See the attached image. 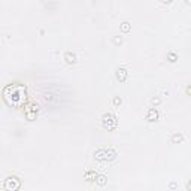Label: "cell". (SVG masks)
Returning <instances> with one entry per match:
<instances>
[{
  "label": "cell",
  "instance_id": "cell-1",
  "mask_svg": "<svg viewBox=\"0 0 191 191\" xmlns=\"http://www.w3.org/2000/svg\"><path fill=\"white\" fill-rule=\"evenodd\" d=\"M3 97L9 105L12 106H18L24 99H26V87L18 85V84H12V85H7L5 91H3Z\"/></svg>",
  "mask_w": 191,
  "mask_h": 191
},
{
  "label": "cell",
  "instance_id": "cell-2",
  "mask_svg": "<svg viewBox=\"0 0 191 191\" xmlns=\"http://www.w3.org/2000/svg\"><path fill=\"white\" fill-rule=\"evenodd\" d=\"M102 124H103V127H105V129H108V130L115 129V127H116L115 116L112 115V114H105V115H103V118H102Z\"/></svg>",
  "mask_w": 191,
  "mask_h": 191
},
{
  "label": "cell",
  "instance_id": "cell-3",
  "mask_svg": "<svg viewBox=\"0 0 191 191\" xmlns=\"http://www.w3.org/2000/svg\"><path fill=\"white\" fill-rule=\"evenodd\" d=\"M20 179H18V178L17 176H9L6 179V182H5V188H6V190H18V188H20Z\"/></svg>",
  "mask_w": 191,
  "mask_h": 191
},
{
  "label": "cell",
  "instance_id": "cell-4",
  "mask_svg": "<svg viewBox=\"0 0 191 191\" xmlns=\"http://www.w3.org/2000/svg\"><path fill=\"white\" fill-rule=\"evenodd\" d=\"M24 114H26V116H27L28 120H33L34 116H36V114H37V106H34V105L27 106V108L24 109Z\"/></svg>",
  "mask_w": 191,
  "mask_h": 191
},
{
  "label": "cell",
  "instance_id": "cell-5",
  "mask_svg": "<svg viewBox=\"0 0 191 191\" xmlns=\"http://www.w3.org/2000/svg\"><path fill=\"white\" fill-rule=\"evenodd\" d=\"M158 118V112L154 108H151V109H148V112H146V120L148 121H157Z\"/></svg>",
  "mask_w": 191,
  "mask_h": 191
},
{
  "label": "cell",
  "instance_id": "cell-6",
  "mask_svg": "<svg viewBox=\"0 0 191 191\" xmlns=\"http://www.w3.org/2000/svg\"><path fill=\"white\" fill-rule=\"evenodd\" d=\"M125 76H127V70H125V69H118V70H116V78H118V79L124 81Z\"/></svg>",
  "mask_w": 191,
  "mask_h": 191
},
{
  "label": "cell",
  "instance_id": "cell-7",
  "mask_svg": "<svg viewBox=\"0 0 191 191\" xmlns=\"http://www.w3.org/2000/svg\"><path fill=\"white\" fill-rule=\"evenodd\" d=\"M64 58H66V61L67 63H75L76 61V55L72 54V52H66V54H64Z\"/></svg>",
  "mask_w": 191,
  "mask_h": 191
},
{
  "label": "cell",
  "instance_id": "cell-8",
  "mask_svg": "<svg viewBox=\"0 0 191 191\" xmlns=\"http://www.w3.org/2000/svg\"><path fill=\"white\" fill-rule=\"evenodd\" d=\"M129 28H130L129 22H123V26H121V30H123V32H129Z\"/></svg>",
  "mask_w": 191,
  "mask_h": 191
},
{
  "label": "cell",
  "instance_id": "cell-9",
  "mask_svg": "<svg viewBox=\"0 0 191 191\" xmlns=\"http://www.w3.org/2000/svg\"><path fill=\"white\" fill-rule=\"evenodd\" d=\"M105 179H106L105 176H100V178H99V184H100V185H105V182H106Z\"/></svg>",
  "mask_w": 191,
  "mask_h": 191
},
{
  "label": "cell",
  "instance_id": "cell-10",
  "mask_svg": "<svg viewBox=\"0 0 191 191\" xmlns=\"http://www.w3.org/2000/svg\"><path fill=\"white\" fill-rule=\"evenodd\" d=\"M114 103H115V105H120V103H121V100H120V99H118V97H116L115 100H114Z\"/></svg>",
  "mask_w": 191,
  "mask_h": 191
},
{
  "label": "cell",
  "instance_id": "cell-11",
  "mask_svg": "<svg viewBox=\"0 0 191 191\" xmlns=\"http://www.w3.org/2000/svg\"><path fill=\"white\" fill-rule=\"evenodd\" d=\"M161 2H163V3H170L172 0H161Z\"/></svg>",
  "mask_w": 191,
  "mask_h": 191
}]
</instances>
